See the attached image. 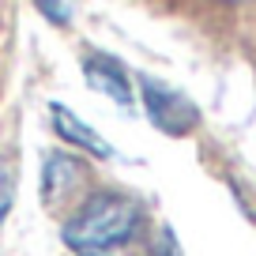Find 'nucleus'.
I'll return each mask as SVG.
<instances>
[{
    "instance_id": "5",
    "label": "nucleus",
    "mask_w": 256,
    "mask_h": 256,
    "mask_svg": "<svg viewBox=\"0 0 256 256\" xmlns=\"http://www.w3.org/2000/svg\"><path fill=\"white\" fill-rule=\"evenodd\" d=\"M83 162L80 158H68V154H53V158H46V181H42V192H46V204L49 208H56L60 200H68V192L80 188L83 184Z\"/></svg>"
},
{
    "instance_id": "4",
    "label": "nucleus",
    "mask_w": 256,
    "mask_h": 256,
    "mask_svg": "<svg viewBox=\"0 0 256 256\" xmlns=\"http://www.w3.org/2000/svg\"><path fill=\"white\" fill-rule=\"evenodd\" d=\"M49 120H53L56 140H64V144H72V147H80V151L94 154V158H110V144H102V136H98V132L87 124V120L76 117L68 106L53 102V106H49Z\"/></svg>"
},
{
    "instance_id": "3",
    "label": "nucleus",
    "mask_w": 256,
    "mask_h": 256,
    "mask_svg": "<svg viewBox=\"0 0 256 256\" xmlns=\"http://www.w3.org/2000/svg\"><path fill=\"white\" fill-rule=\"evenodd\" d=\"M83 76H87V83L98 90V94H106L117 106L132 110V80H128V72L120 68V60L102 56V53H90L87 60H83Z\"/></svg>"
},
{
    "instance_id": "2",
    "label": "nucleus",
    "mask_w": 256,
    "mask_h": 256,
    "mask_svg": "<svg viewBox=\"0 0 256 256\" xmlns=\"http://www.w3.org/2000/svg\"><path fill=\"white\" fill-rule=\"evenodd\" d=\"M140 94H144V110H147V117L154 120V128H162L170 136H184V132H192V128L200 124L196 106H192L184 94L170 90L166 83L140 80Z\"/></svg>"
},
{
    "instance_id": "6",
    "label": "nucleus",
    "mask_w": 256,
    "mask_h": 256,
    "mask_svg": "<svg viewBox=\"0 0 256 256\" xmlns=\"http://www.w3.org/2000/svg\"><path fill=\"white\" fill-rule=\"evenodd\" d=\"M12 200H16V170H12L8 154H0V222L8 218Z\"/></svg>"
},
{
    "instance_id": "1",
    "label": "nucleus",
    "mask_w": 256,
    "mask_h": 256,
    "mask_svg": "<svg viewBox=\"0 0 256 256\" xmlns=\"http://www.w3.org/2000/svg\"><path fill=\"white\" fill-rule=\"evenodd\" d=\"M64 245L76 256H147L144 208L117 192H94L64 222Z\"/></svg>"
},
{
    "instance_id": "8",
    "label": "nucleus",
    "mask_w": 256,
    "mask_h": 256,
    "mask_svg": "<svg viewBox=\"0 0 256 256\" xmlns=\"http://www.w3.org/2000/svg\"><path fill=\"white\" fill-rule=\"evenodd\" d=\"M147 256H181V248H177V241H174L170 230H158L154 241L147 245Z\"/></svg>"
},
{
    "instance_id": "7",
    "label": "nucleus",
    "mask_w": 256,
    "mask_h": 256,
    "mask_svg": "<svg viewBox=\"0 0 256 256\" xmlns=\"http://www.w3.org/2000/svg\"><path fill=\"white\" fill-rule=\"evenodd\" d=\"M42 8V16L49 19V23H56V26H64L68 19H72V0H34Z\"/></svg>"
}]
</instances>
